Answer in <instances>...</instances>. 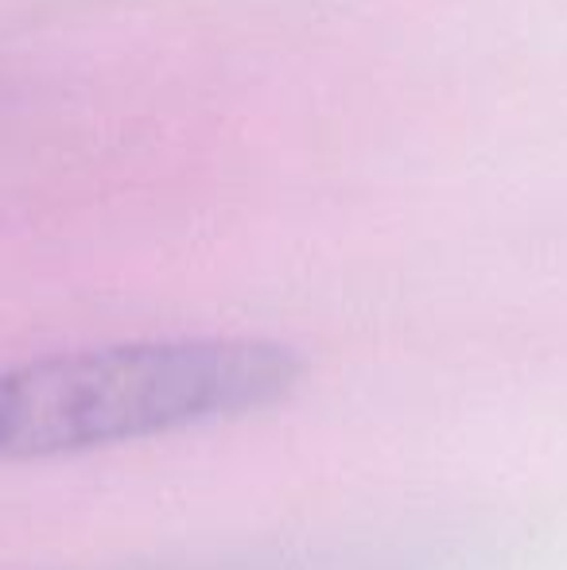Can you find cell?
<instances>
[{"mask_svg": "<svg viewBox=\"0 0 567 570\" xmlns=\"http://www.w3.org/2000/svg\"><path fill=\"white\" fill-rule=\"evenodd\" d=\"M183 570H428L409 559L389 556H287V559H250V563H222V567H183Z\"/></svg>", "mask_w": 567, "mask_h": 570, "instance_id": "1", "label": "cell"}, {"mask_svg": "<svg viewBox=\"0 0 567 570\" xmlns=\"http://www.w3.org/2000/svg\"><path fill=\"white\" fill-rule=\"evenodd\" d=\"M0 462H16V384H12V365H0Z\"/></svg>", "mask_w": 567, "mask_h": 570, "instance_id": "2", "label": "cell"}]
</instances>
